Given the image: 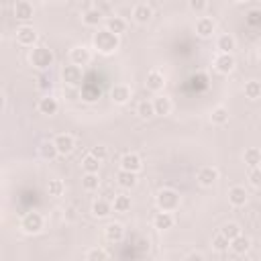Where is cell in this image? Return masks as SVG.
<instances>
[{"mask_svg":"<svg viewBox=\"0 0 261 261\" xmlns=\"http://www.w3.org/2000/svg\"><path fill=\"white\" fill-rule=\"evenodd\" d=\"M257 53H259V59H261V43H259V49H257Z\"/></svg>","mask_w":261,"mask_h":261,"instance_id":"48","label":"cell"},{"mask_svg":"<svg viewBox=\"0 0 261 261\" xmlns=\"http://www.w3.org/2000/svg\"><path fill=\"white\" fill-rule=\"evenodd\" d=\"M259 167H261V161H259Z\"/></svg>","mask_w":261,"mask_h":261,"instance_id":"49","label":"cell"},{"mask_svg":"<svg viewBox=\"0 0 261 261\" xmlns=\"http://www.w3.org/2000/svg\"><path fill=\"white\" fill-rule=\"evenodd\" d=\"M37 110H39V114L53 116V114L59 112V100H57L55 96H51V94H45L43 98H39V102H37Z\"/></svg>","mask_w":261,"mask_h":261,"instance_id":"12","label":"cell"},{"mask_svg":"<svg viewBox=\"0 0 261 261\" xmlns=\"http://www.w3.org/2000/svg\"><path fill=\"white\" fill-rule=\"evenodd\" d=\"M130 206H133V200H130V196H126V194H116L114 200H112V208H114V212L124 214V212L130 210Z\"/></svg>","mask_w":261,"mask_h":261,"instance_id":"31","label":"cell"},{"mask_svg":"<svg viewBox=\"0 0 261 261\" xmlns=\"http://www.w3.org/2000/svg\"><path fill=\"white\" fill-rule=\"evenodd\" d=\"M247 200H249V194H247V190H245L243 186H232V188L228 190V204H230V206L243 208V206L247 204Z\"/></svg>","mask_w":261,"mask_h":261,"instance_id":"20","label":"cell"},{"mask_svg":"<svg viewBox=\"0 0 261 261\" xmlns=\"http://www.w3.org/2000/svg\"><path fill=\"white\" fill-rule=\"evenodd\" d=\"M112 212H114V208H112V200L98 198V200L92 202V216H94V218H108Z\"/></svg>","mask_w":261,"mask_h":261,"instance_id":"16","label":"cell"},{"mask_svg":"<svg viewBox=\"0 0 261 261\" xmlns=\"http://www.w3.org/2000/svg\"><path fill=\"white\" fill-rule=\"evenodd\" d=\"M130 98H133V90H130L128 84H122V82H120V84H114V88L110 90V100H112L114 104H118V106L128 104Z\"/></svg>","mask_w":261,"mask_h":261,"instance_id":"9","label":"cell"},{"mask_svg":"<svg viewBox=\"0 0 261 261\" xmlns=\"http://www.w3.org/2000/svg\"><path fill=\"white\" fill-rule=\"evenodd\" d=\"M63 192H65V184H63V179H59V177H51V179L47 181V194H49L51 198H59V196H63Z\"/></svg>","mask_w":261,"mask_h":261,"instance_id":"35","label":"cell"},{"mask_svg":"<svg viewBox=\"0 0 261 261\" xmlns=\"http://www.w3.org/2000/svg\"><path fill=\"white\" fill-rule=\"evenodd\" d=\"M37 149H39V155H41L45 161H53L55 157H59V151H57V147H55L53 141H41Z\"/></svg>","mask_w":261,"mask_h":261,"instance_id":"28","label":"cell"},{"mask_svg":"<svg viewBox=\"0 0 261 261\" xmlns=\"http://www.w3.org/2000/svg\"><path fill=\"white\" fill-rule=\"evenodd\" d=\"M196 33H198V37H202V39H210V37L216 33V22H214V18H210V16H200V18L196 20Z\"/></svg>","mask_w":261,"mask_h":261,"instance_id":"15","label":"cell"},{"mask_svg":"<svg viewBox=\"0 0 261 261\" xmlns=\"http://www.w3.org/2000/svg\"><path fill=\"white\" fill-rule=\"evenodd\" d=\"M29 61L35 69L39 71H49L55 63V53L53 49H49L47 45H35L29 53Z\"/></svg>","mask_w":261,"mask_h":261,"instance_id":"2","label":"cell"},{"mask_svg":"<svg viewBox=\"0 0 261 261\" xmlns=\"http://www.w3.org/2000/svg\"><path fill=\"white\" fill-rule=\"evenodd\" d=\"M243 161H245V165H247L249 169H251V167H257L259 161H261V149L249 147V149L243 153Z\"/></svg>","mask_w":261,"mask_h":261,"instance_id":"33","label":"cell"},{"mask_svg":"<svg viewBox=\"0 0 261 261\" xmlns=\"http://www.w3.org/2000/svg\"><path fill=\"white\" fill-rule=\"evenodd\" d=\"M212 249L214 251H218V253H224V251H228L230 249V239H226L220 230L212 237Z\"/></svg>","mask_w":261,"mask_h":261,"instance_id":"37","label":"cell"},{"mask_svg":"<svg viewBox=\"0 0 261 261\" xmlns=\"http://www.w3.org/2000/svg\"><path fill=\"white\" fill-rule=\"evenodd\" d=\"M53 143H55L59 155H63V157H65V155H71V153L75 151V139H73V135H69V133H59V135H55Z\"/></svg>","mask_w":261,"mask_h":261,"instance_id":"10","label":"cell"},{"mask_svg":"<svg viewBox=\"0 0 261 261\" xmlns=\"http://www.w3.org/2000/svg\"><path fill=\"white\" fill-rule=\"evenodd\" d=\"M61 80L69 88L82 86V82H84V67L69 61V65H63V69H61Z\"/></svg>","mask_w":261,"mask_h":261,"instance_id":"5","label":"cell"},{"mask_svg":"<svg viewBox=\"0 0 261 261\" xmlns=\"http://www.w3.org/2000/svg\"><path fill=\"white\" fill-rule=\"evenodd\" d=\"M196 179H198V184H200L202 188H212V186L220 179V171H218L214 165H204V167L198 169Z\"/></svg>","mask_w":261,"mask_h":261,"instance_id":"8","label":"cell"},{"mask_svg":"<svg viewBox=\"0 0 261 261\" xmlns=\"http://www.w3.org/2000/svg\"><path fill=\"white\" fill-rule=\"evenodd\" d=\"M232 2H237V4H245V2H249V0H232Z\"/></svg>","mask_w":261,"mask_h":261,"instance_id":"47","label":"cell"},{"mask_svg":"<svg viewBox=\"0 0 261 261\" xmlns=\"http://www.w3.org/2000/svg\"><path fill=\"white\" fill-rule=\"evenodd\" d=\"M173 224H175V216H173V212L159 210V212L153 216V226H155L157 230H169V228H173Z\"/></svg>","mask_w":261,"mask_h":261,"instance_id":"18","label":"cell"},{"mask_svg":"<svg viewBox=\"0 0 261 261\" xmlns=\"http://www.w3.org/2000/svg\"><path fill=\"white\" fill-rule=\"evenodd\" d=\"M228 118H230L228 108L222 106V104H218V106H214V108L210 110V122H212L214 126H224V124L228 122Z\"/></svg>","mask_w":261,"mask_h":261,"instance_id":"25","label":"cell"},{"mask_svg":"<svg viewBox=\"0 0 261 261\" xmlns=\"http://www.w3.org/2000/svg\"><path fill=\"white\" fill-rule=\"evenodd\" d=\"M118 163H120V169H126V171H135V173H139V171L143 169V159H141V155L135 153V151L124 153V155L120 157Z\"/></svg>","mask_w":261,"mask_h":261,"instance_id":"14","label":"cell"},{"mask_svg":"<svg viewBox=\"0 0 261 261\" xmlns=\"http://www.w3.org/2000/svg\"><path fill=\"white\" fill-rule=\"evenodd\" d=\"M100 159L98 157H94L92 153H88L84 159H82V169L86 171V173H98L100 171Z\"/></svg>","mask_w":261,"mask_h":261,"instance_id":"36","label":"cell"},{"mask_svg":"<svg viewBox=\"0 0 261 261\" xmlns=\"http://www.w3.org/2000/svg\"><path fill=\"white\" fill-rule=\"evenodd\" d=\"M151 18H153V8H151L149 4L141 2V4H137V6L133 8V20H135V22L147 24V22H151Z\"/></svg>","mask_w":261,"mask_h":261,"instance_id":"22","label":"cell"},{"mask_svg":"<svg viewBox=\"0 0 261 261\" xmlns=\"http://www.w3.org/2000/svg\"><path fill=\"white\" fill-rule=\"evenodd\" d=\"M212 65H214V71L220 73V75H228L234 71L237 67V59L232 53H216L214 59H212Z\"/></svg>","mask_w":261,"mask_h":261,"instance_id":"6","label":"cell"},{"mask_svg":"<svg viewBox=\"0 0 261 261\" xmlns=\"http://www.w3.org/2000/svg\"><path fill=\"white\" fill-rule=\"evenodd\" d=\"M37 39H39V33H37L35 27H31V24H20V27L16 29V43H18L20 47H35Z\"/></svg>","mask_w":261,"mask_h":261,"instance_id":"7","label":"cell"},{"mask_svg":"<svg viewBox=\"0 0 261 261\" xmlns=\"http://www.w3.org/2000/svg\"><path fill=\"white\" fill-rule=\"evenodd\" d=\"M100 190H102V198H106V200H114L116 192H112L110 186H100Z\"/></svg>","mask_w":261,"mask_h":261,"instance_id":"44","label":"cell"},{"mask_svg":"<svg viewBox=\"0 0 261 261\" xmlns=\"http://www.w3.org/2000/svg\"><path fill=\"white\" fill-rule=\"evenodd\" d=\"M220 232H222L226 239H230V241H232V239H234V237H239L243 230H241V226H239L237 222H226V224L220 228Z\"/></svg>","mask_w":261,"mask_h":261,"instance_id":"39","label":"cell"},{"mask_svg":"<svg viewBox=\"0 0 261 261\" xmlns=\"http://www.w3.org/2000/svg\"><path fill=\"white\" fill-rule=\"evenodd\" d=\"M249 181H251V186L261 188V167H259V165L249 169Z\"/></svg>","mask_w":261,"mask_h":261,"instance_id":"42","label":"cell"},{"mask_svg":"<svg viewBox=\"0 0 261 261\" xmlns=\"http://www.w3.org/2000/svg\"><path fill=\"white\" fill-rule=\"evenodd\" d=\"M18 226H20V230H22L24 234H31V237L41 234L43 228H45V216H43L39 210H29V212H24V214L20 216Z\"/></svg>","mask_w":261,"mask_h":261,"instance_id":"3","label":"cell"},{"mask_svg":"<svg viewBox=\"0 0 261 261\" xmlns=\"http://www.w3.org/2000/svg\"><path fill=\"white\" fill-rule=\"evenodd\" d=\"M82 22H84L86 27L100 29V24L104 22V14H102V10H98V8H88V10L82 14Z\"/></svg>","mask_w":261,"mask_h":261,"instance_id":"23","label":"cell"},{"mask_svg":"<svg viewBox=\"0 0 261 261\" xmlns=\"http://www.w3.org/2000/svg\"><path fill=\"white\" fill-rule=\"evenodd\" d=\"M137 114H139V118H143V120H149V118L157 116V114H155L153 100H141V102L137 104Z\"/></svg>","mask_w":261,"mask_h":261,"instance_id":"32","label":"cell"},{"mask_svg":"<svg viewBox=\"0 0 261 261\" xmlns=\"http://www.w3.org/2000/svg\"><path fill=\"white\" fill-rule=\"evenodd\" d=\"M145 86H147V90L159 94L165 88V75H163V71L161 69H149L147 71V77H145Z\"/></svg>","mask_w":261,"mask_h":261,"instance_id":"11","label":"cell"},{"mask_svg":"<svg viewBox=\"0 0 261 261\" xmlns=\"http://www.w3.org/2000/svg\"><path fill=\"white\" fill-rule=\"evenodd\" d=\"M104 27L108 29V31H112V33H116V35H122V33H126V20L122 18V16H108L106 20H104Z\"/></svg>","mask_w":261,"mask_h":261,"instance_id":"29","label":"cell"},{"mask_svg":"<svg viewBox=\"0 0 261 261\" xmlns=\"http://www.w3.org/2000/svg\"><path fill=\"white\" fill-rule=\"evenodd\" d=\"M100 186H102V181H100V175L98 173H86L84 171V175H82V188L86 192H96V190H100Z\"/></svg>","mask_w":261,"mask_h":261,"instance_id":"30","label":"cell"},{"mask_svg":"<svg viewBox=\"0 0 261 261\" xmlns=\"http://www.w3.org/2000/svg\"><path fill=\"white\" fill-rule=\"evenodd\" d=\"M188 259H196V261H204V259H206V255H204V253H198V251H194V253H190V255H188Z\"/></svg>","mask_w":261,"mask_h":261,"instance_id":"46","label":"cell"},{"mask_svg":"<svg viewBox=\"0 0 261 261\" xmlns=\"http://www.w3.org/2000/svg\"><path fill=\"white\" fill-rule=\"evenodd\" d=\"M155 204L159 210H167V212H175L181 204V196L177 190L173 188H161L155 196Z\"/></svg>","mask_w":261,"mask_h":261,"instance_id":"4","label":"cell"},{"mask_svg":"<svg viewBox=\"0 0 261 261\" xmlns=\"http://www.w3.org/2000/svg\"><path fill=\"white\" fill-rule=\"evenodd\" d=\"M188 8L194 14H204L208 8V0H188Z\"/></svg>","mask_w":261,"mask_h":261,"instance_id":"40","label":"cell"},{"mask_svg":"<svg viewBox=\"0 0 261 261\" xmlns=\"http://www.w3.org/2000/svg\"><path fill=\"white\" fill-rule=\"evenodd\" d=\"M249 249H251V239L245 237L243 232L230 241V251L234 255H245V253H249Z\"/></svg>","mask_w":261,"mask_h":261,"instance_id":"26","label":"cell"},{"mask_svg":"<svg viewBox=\"0 0 261 261\" xmlns=\"http://www.w3.org/2000/svg\"><path fill=\"white\" fill-rule=\"evenodd\" d=\"M216 49H218V53H232V51L237 49V41H234V37L228 35V33L218 35V39H216Z\"/></svg>","mask_w":261,"mask_h":261,"instance_id":"27","label":"cell"},{"mask_svg":"<svg viewBox=\"0 0 261 261\" xmlns=\"http://www.w3.org/2000/svg\"><path fill=\"white\" fill-rule=\"evenodd\" d=\"M108 257H110L108 251H104L102 247H92V249H88L84 253V259L86 261H106Z\"/></svg>","mask_w":261,"mask_h":261,"instance_id":"38","label":"cell"},{"mask_svg":"<svg viewBox=\"0 0 261 261\" xmlns=\"http://www.w3.org/2000/svg\"><path fill=\"white\" fill-rule=\"evenodd\" d=\"M116 184H118L122 190H133V188L139 184V173L126 171V169H118V173H116Z\"/></svg>","mask_w":261,"mask_h":261,"instance_id":"21","label":"cell"},{"mask_svg":"<svg viewBox=\"0 0 261 261\" xmlns=\"http://www.w3.org/2000/svg\"><path fill=\"white\" fill-rule=\"evenodd\" d=\"M104 239L112 245H118L124 239V226L120 222H110L104 226Z\"/></svg>","mask_w":261,"mask_h":261,"instance_id":"19","label":"cell"},{"mask_svg":"<svg viewBox=\"0 0 261 261\" xmlns=\"http://www.w3.org/2000/svg\"><path fill=\"white\" fill-rule=\"evenodd\" d=\"M245 20H247V24L249 27H259L261 24V10H249L247 12V16H245Z\"/></svg>","mask_w":261,"mask_h":261,"instance_id":"41","label":"cell"},{"mask_svg":"<svg viewBox=\"0 0 261 261\" xmlns=\"http://www.w3.org/2000/svg\"><path fill=\"white\" fill-rule=\"evenodd\" d=\"M12 12H14L16 20H22V22H27V20H31V18H33V14H35V8H33V4H31L29 0H16V2H14V8H12Z\"/></svg>","mask_w":261,"mask_h":261,"instance_id":"17","label":"cell"},{"mask_svg":"<svg viewBox=\"0 0 261 261\" xmlns=\"http://www.w3.org/2000/svg\"><path fill=\"white\" fill-rule=\"evenodd\" d=\"M92 47L100 53V55H114L118 49H120V35L108 31L106 27L104 29H98L92 37Z\"/></svg>","mask_w":261,"mask_h":261,"instance_id":"1","label":"cell"},{"mask_svg":"<svg viewBox=\"0 0 261 261\" xmlns=\"http://www.w3.org/2000/svg\"><path fill=\"white\" fill-rule=\"evenodd\" d=\"M69 61L84 67V65H88L92 61V51L86 45H75V47L69 49Z\"/></svg>","mask_w":261,"mask_h":261,"instance_id":"13","label":"cell"},{"mask_svg":"<svg viewBox=\"0 0 261 261\" xmlns=\"http://www.w3.org/2000/svg\"><path fill=\"white\" fill-rule=\"evenodd\" d=\"M243 92H245V98H249V100H259V98H261V82H259V80H249V82L245 84Z\"/></svg>","mask_w":261,"mask_h":261,"instance_id":"34","label":"cell"},{"mask_svg":"<svg viewBox=\"0 0 261 261\" xmlns=\"http://www.w3.org/2000/svg\"><path fill=\"white\" fill-rule=\"evenodd\" d=\"M47 71H43V75L39 77V88L41 90H47V88H51V80H47V75H45Z\"/></svg>","mask_w":261,"mask_h":261,"instance_id":"45","label":"cell"},{"mask_svg":"<svg viewBox=\"0 0 261 261\" xmlns=\"http://www.w3.org/2000/svg\"><path fill=\"white\" fill-rule=\"evenodd\" d=\"M94 157H98L100 161H104L106 157H108V149L104 147V145H96V147H92V151H90Z\"/></svg>","mask_w":261,"mask_h":261,"instance_id":"43","label":"cell"},{"mask_svg":"<svg viewBox=\"0 0 261 261\" xmlns=\"http://www.w3.org/2000/svg\"><path fill=\"white\" fill-rule=\"evenodd\" d=\"M153 106H155V114H157V116H169L171 110H173L171 98H167V96H163V94H159V96L153 100Z\"/></svg>","mask_w":261,"mask_h":261,"instance_id":"24","label":"cell"}]
</instances>
